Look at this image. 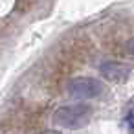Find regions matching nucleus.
Returning <instances> with one entry per match:
<instances>
[{
	"instance_id": "nucleus-1",
	"label": "nucleus",
	"mask_w": 134,
	"mask_h": 134,
	"mask_svg": "<svg viewBox=\"0 0 134 134\" xmlns=\"http://www.w3.org/2000/svg\"><path fill=\"white\" fill-rule=\"evenodd\" d=\"M92 116V108L88 105H70L61 107L53 114V121L64 129H79L83 127Z\"/></svg>"
},
{
	"instance_id": "nucleus-2",
	"label": "nucleus",
	"mask_w": 134,
	"mask_h": 134,
	"mask_svg": "<svg viewBox=\"0 0 134 134\" xmlns=\"http://www.w3.org/2000/svg\"><path fill=\"white\" fill-rule=\"evenodd\" d=\"M68 92L77 99H94L101 96L103 85L94 77H75L68 83Z\"/></svg>"
},
{
	"instance_id": "nucleus-3",
	"label": "nucleus",
	"mask_w": 134,
	"mask_h": 134,
	"mask_svg": "<svg viewBox=\"0 0 134 134\" xmlns=\"http://www.w3.org/2000/svg\"><path fill=\"white\" fill-rule=\"evenodd\" d=\"M99 72L107 81L125 83L130 75V66L125 64V63H118V61H107L99 66Z\"/></svg>"
},
{
	"instance_id": "nucleus-4",
	"label": "nucleus",
	"mask_w": 134,
	"mask_h": 134,
	"mask_svg": "<svg viewBox=\"0 0 134 134\" xmlns=\"http://www.w3.org/2000/svg\"><path fill=\"white\" fill-rule=\"evenodd\" d=\"M127 125H129V129H130V132L134 134V108L127 114Z\"/></svg>"
},
{
	"instance_id": "nucleus-5",
	"label": "nucleus",
	"mask_w": 134,
	"mask_h": 134,
	"mask_svg": "<svg viewBox=\"0 0 134 134\" xmlns=\"http://www.w3.org/2000/svg\"><path fill=\"white\" fill-rule=\"evenodd\" d=\"M127 50H129V52L134 55V39H130V41H129V44H127Z\"/></svg>"
},
{
	"instance_id": "nucleus-6",
	"label": "nucleus",
	"mask_w": 134,
	"mask_h": 134,
	"mask_svg": "<svg viewBox=\"0 0 134 134\" xmlns=\"http://www.w3.org/2000/svg\"><path fill=\"white\" fill-rule=\"evenodd\" d=\"M46 134H57V132H46Z\"/></svg>"
}]
</instances>
